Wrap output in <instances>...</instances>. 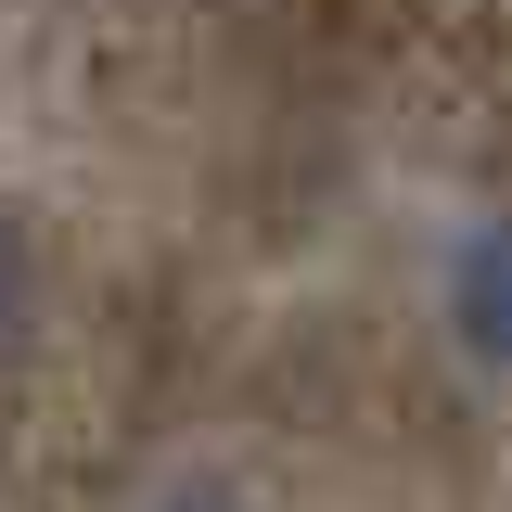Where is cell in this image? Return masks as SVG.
Instances as JSON below:
<instances>
[{"instance_id":"obj_1","label":"cell","mask_w":512,"mask_h":512,"mask_svg":"<svg viewBox=\"0 0 512 512\" xmlns=\"http://www.w3.org/2000/svg\"><path fill=\"white\" fill-rule=\"evenodd\" d=\"M448 320H461L474 359L512 372V218H487V231L461 244V269H448Z\"/></svg>"},{"instance_id":"obj_2","label":"cell","mask_w":512,"mask_h":512,"mask_svg":"<svg viewBox=\"0 0 512 512\" xmlns=\"http://www.w3.org/2000/svg\"><path fill=\"white\" fill-rule=\"evenodd\" d=\"M13 308H26V244H13V218H0V333H13Z\"/></svg>"},{"instance_id":"obj_3","label":"cell","mask_w":512,"mask_h":512,"mask_svg":"<svg viewBox=\"0 0 512 512\" xmlns=\"http://www.w3.org/2000/svg\"><path fill=\"white\" fill-rule=\"evenodd\" d=\"M167 512H244V500H218V487H180V500H167Z\"/></svg>"}]
</instances>
